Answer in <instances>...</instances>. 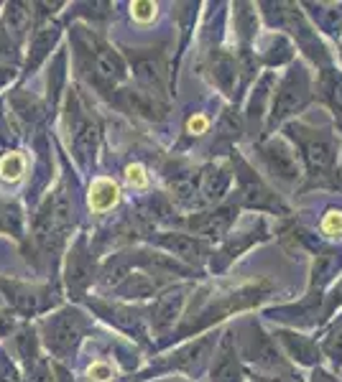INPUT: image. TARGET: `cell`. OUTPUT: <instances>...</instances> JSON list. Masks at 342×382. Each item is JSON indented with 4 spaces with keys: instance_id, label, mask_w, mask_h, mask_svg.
Wrapping results in <instances>:
<instances>
[{
    "instance_id": "obj_17",
    "label": "cell",
    "mask_w": 342,
    "mask_h": 382,
    "mask_svg": "<svg viewBox=\"0 0 342 382\" xmlns=\"http://www.w3.org/2000/svg\"><path fill=\"white\" fill-rule=\"evenodd\" d=\"M130 13L138 23H148V21L156 18V3H148V0H135L130 6Z\"/></svg>"
},
{
    "instance_id": "obj_16",
    "label": "cell",
    "mask_w": 342,
    "mask_h": 382,
    "mask_svg": "<svg viewBox=\"0 0 342 382\" xmlns=\"http://www.w3.org/2000/svg\"><path fill=\"white\" fill-rule=\"evenodd\" d=\"M337 265H340V258L337 255H332V253H324V255H319V260H317V265H314V275H319V280H330L332 275L337 273Z\"/></svg>"
},
{
    "instance_id": "obj_25",
    "label": "cell",
    "mask_w": 342,
    "mask_h": 382,
    "mask_svg": "<svg viewBox=\"0 0 342 382\" xmlns=\"http://www.w3.org/2000/svg\"><path fill=\"white\" fill-rule=\"evenodd\" d=\"M251 191H258V194H266V191H263V189L261 186H258V184H256V186H251ZM245 201H248V204H256V196H245ZM258 204H263V199H261V196H258Z\"/></svg>"
},
{
    "instance_id": "obj_22",
    "label": "cell",
    "mask_w": 342,
    "mask_h": 382,
    "mask_svg": "<svg viewBox=\"0 0 342 382\" xmlns=\"http://www.w3.org/2000/svg\"><path fill=\"white\" fill-rule=\"evenodd\" d=\"M207 127H209V120L204 115H195V117H190V122H187V130H190L192 135H202Z\"/></svg>"
},
{
    "instance_id": "obj_10",
    "label": "cell",
    "mask_w": 342,
    "mask_h": 382,
    "mask_svg": "<svg viewBox=\"0 0 342 382\" xmlns=\"http://www.w3.org/2000/svg\"><path fill=\"white\" fill-rule=\"evenodd\" d=\"M212 375H214V382H238L240 380L238 362H235V357H232L230 344H225V349H222V357L217 359V364H214Z\"/></svg>"
},
{
    "instance_id": "obj_6",
    "label": "cell",
    "mask_w": 342,
    "mask_h": 382,
    "mask_svg": "<svg viewBox=\"0 0 342 382\" xmlns=\"http://www.w3.org/2000/svg\"><path fill=\"white\" fill-rule=\"evenodd\" d=\"M161 245H164L169 253H174L177 258H182V260L187 262H195L200 260V245H197V240H192V237L187 235H166L161 237Z\"/></svg>"
},
{
    "instance_id": "obj_21",
    "label": "cell",
    "mask_w": 342,
    "mask_h": 382,
    "mask_svg": "<svg viewBox=\"0 0 342 382\" xmlns=\"http://www.w3.org/2000/svg\"><path fill=\"white\" fill-rule=\"evenodd\" d=\"M87 375H90V380H95V382H108L113 377V370L105 362H95V364H90Z\"/></svg>"
},
{
    "instance_id": "obj_3",
    "label": "cell",
    "mask_w": 342,
    "mask_h": 382,
    "mask_svg": "<svg viewBox=\"0 0 342 382\" xmlns=\"http://www.w3.org/2000/svg\"><path fill=\"white\" fill-rule=\"evenodd\" d=\"M304 158L312 174H322L332 164V146L327 138H312L304 143Z\"/></svg>"
},
{
    "instance_id": "obj_5",
    "label": "cell",
    "mask_w": 342,
    "mask_h": 382,
    "mask_svg": "<svg viewBox=\"0 0 342 382\" xmlns=\"http://www.w3.org/2000/svg\"><path fill=\"white\" fill-rule=\"evenodd\" d=\"M266 158H269L271 169L279 174V176L284 179H296V174H299V166H296V158H294V153L289 151L284 143H274V146L266 148Z\"/></svg>"
},
{
    "instance_id": "obj_26",
    "label": "cell",
    "mask_w": 342,
    "mask_h": 382,
    "mask_svg": "<svg viewBox=\"0 0 342 382\" xmlns=\"http://www.w3.org/2000/svg\"><path fill=\"white\" fill-rule=\"evenodd\" d=\"M314 382H332V380H330V377H327V375H319V377H317V380H314Z\"/></svg>"
},
{
    "instance_id": "obj_7",
    "label": "cell",
    "mask_w": 342,
    "mask_h": 382,
    "mask_svg": "<svg viewBox=\"0 0 342 382\" xmlns=\"http://www.w3.org/2000/svg\"><path fill=\"white\" fill-rule=\"evenodd\" d=\"M182 306H184L182 291L166 293V296L159 301V309H156V327H161V329L169 327V324L182 314Z\"/></svg>"
},
{
    "instance_id": "obj_18",
    "label": "cell",
    "mask_w": 342,
    "mask_h": 382,
    "mask_svg": "<svg viewBox=\"0 0 342 382\" xmlns=\"http://www.w3.org/2000/svg\"><path fill=\"white\" fill-rule=\"evenodd\" d=\"M171 189H174V194H177L179 199H190V196L195 194V181H192V176L182 174V176H177L171 181Z\"/></svg>"
},
{
    "instance_id": "obj_20",
    "label": "cell",
    "mask_w": 342,
    "mask_h": 382,
    "mask_svg": "<svg viewBox=\"0 0 342 382\" xmlns=\"http://www.w3.org/2000/svg\"><path fill=\"white\" fill-rule=\"evenodd\" d=\"M322 230L327 232V235H342V212H327L322 219Z\"/></svg>"
},
{
    "instance_id": "obj_15",
    "label": "cell",
    "mask_w": 342,
    "mask_h": 382,
    "mask_svg": "<svg viewBox=\"0 0 342 382\" xmlns=\"http://www.w3.org/2000/svg\"><path fill=\"white\" fill-rule=\"evenodd\" d=\"M24 169H26V161L21 153H8V156L0 161V176L6 179V181H19Z\"/></svg>"
},
{
    "instance_id": "obj_19",
    "label": "cell",
    "mask_w": 342,
    "mask_h": 382,
    "mask_svg": "<svg viewBox=\"0 0 342 382\" xmlns=\"http://www.w3.org/2000/svg\"><path fill=\"white\" fill-rule=\"evenodd\" d=\"M125 179H128V184H130V186H135V189H146L148 186L146 171H143V166H138V164H133V166H128V169H125Z\"/></svg>"
},
{
    "instance_id": "obj_12",
    "label": "cell",
    "mask_w": 342,
    "mask_h": 382,
    "mask_svg": "<svg viewBox=\"0 0 342 382\" xmlns=\"http://www.w3.org/2000/svg\"><path fill=\"white\" fill-rule=\"evenodd\" d=\"M77 331H80V329H77V324H74L72 319H61V322L54 327L51 341H54L56 349H61V352H64V349H69V346L77 341Z\"/></svg>"
},
{
    "instance_id": "obj_11",
    "label": "cell",
    "mask_w": 342,
    "mask_h": 382,
    "mask_svg": "<svg viewBox=\"0 0 342 382\" xmlns=\"http://www.w3.org/2000/svg\"><path fill=\"white\" fill-rule=\"evenodd\" d=\"M227 184V174H222L220 169H207L202 174V184H200V191L207 199H214V196L222 194V189Z\"/></svg>"
},
{
    "instance_id": "obj_4",
    "label": "cell",
    "mask_w": 342,
    "mask_h": 382,
    "mask_svg": "<svg viewBox=\"0 0 342 382\" xmlns=\"http://www.w3.org/2000/svg\"><path fill=\"white\" fill-rule=\"evenodd\" d=\"M120 199V191H118V184L110 181V179H98L92 181L90 186V206L95 212H108L118 204Z\"/></svg>"
},
{
    "instance_id": "obj_1",
    "label": "cell",
    "mask_w": 342,
    "mask_h": 382,
    "mask_svg": "<svg viewBox=\"0 0 342 382\" xmlns=\"http://www.w3.org/2000/svg\"><path fill=\"white\" fill-rule=\"evenodd\" d=\"M69 212H72V206H69L67 191H56V194L46 201V206H43L36 219V235L43 245H51L54 237H61V232L67 230Z\"/></svg>"
},
{
    "instance_id": "obj_14",
    "label": "cell",
    "mask_w": 342,
    "mask_h": 382,
    "mask_svg": "<svg viewBox=\"0 0 342 382\" xmlns=\"http://www.w3.org/2000/svg\"><path fill=\"white\" fill-rule=\"evenodd\" d=\"M281 339H284V344L289 346V352L291 354H296V357L301 359V362H314V346L309 344V341L304 339V336H296V334H281Z\"/></svg>"
},
{
    "instance_id": "obj_13",
    "label": "cell",
    "mask_w": 342,
    "mask_h": 382,
    "mask_svg": "<svg viewBox=\"0 0 342 382\" xmlns=\"http://www.w3.org/2000/svg\"><path fill=\"white\" fill-rule=\"evenodd\" d=\"M95 140H98V127H95V122L85 120L77 125V133H74V146H77V151L82 153V156H87V153L95 148Z\"/></svg>"
},
{
    "instance_id": "obj_2",
    "label": "cell",
    "mask_w": 342,
    "mask_h": 382,
    "mask_svg": "<svg viewBox=\"0 0 342 382\" xmlns=\"http://www.w3.org/2000/svg\"><path fill=\"white\" fill-rule=\"evenodd\" d=\"M306 77L304 74H291V77L284 82L281 92L276 95L274 105V117H286L291 115L294 110H299L306 102Z\"/></svg>"
},
{
    "instance_id": "obj_9",
    "label": "cell",
    "mask_w": 342,
    "mask_h": 382,
    "mask_svg": "<svg viewBox=\"0 0 342 382\" xmlns=\"http://www.w3.org/2000/svg\"><path fill=\"white\" fill-rule=\"evenodd\" d=\"M95 72H98L100 82L113 85V82L123 74V67L113 51H98V56H95Z\"/></svg>"
},
{
    "instance_id": "obj_8",
    "label": "cell",
    "mask_w": 342,
    "mask_h": 382,
    "mask_svg": "<svg viewBox=\"0 0 342 382\" xmlns=\"http://www.w3.org/2000/svg\"><path fill=\"white\" fill-rule=\"evenodd\" d=\"M230 222H232V212H230V209H222V212H217V214H207V217H204V219L195 222V230L200 232V235L220 237V235H225V232H227Z\"/></svg>"
},
{
    "instance_id": "obj_23",
    "label": "cell",
    "mask_w": 342,
    "mask_h": 382,
    "mask_svg": "<svg viewBox=\"0 0 342 382\" xmlns=\"http://www.w3.org/2000/svg\"><path fill=\"white\" fill-rule=\"evenodd\" d=\"M327 349H330V354H335V357H337V354H342V331L330 341V346H327Z\"/></svg>"
},
{
    "instance_id": "obj_24",
    "label": "cell",
    "mask_w": 342,
    "mask_h": 382,
    "mask_svg": "<svg viewBox=\"0 0 342 382\" xmlns=\"http://www.w3.org/2000/svg\"><path fill=\"white\" fill-rule=\"evenodd\" d=\"M332 100L337 102V107H342V79H337L332 85Z\"/></svg>"
}]
</instances>
